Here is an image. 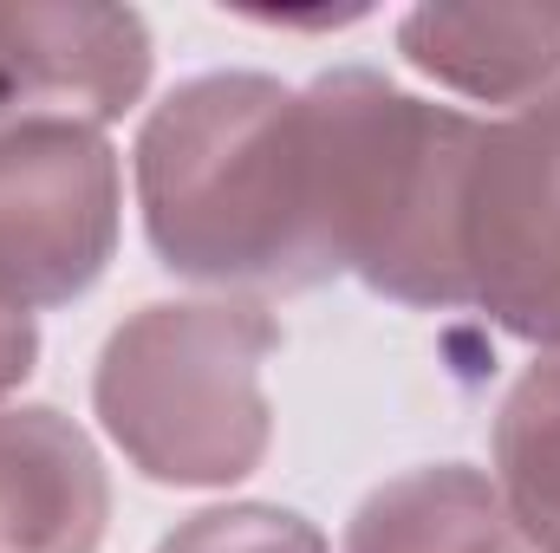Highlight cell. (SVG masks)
Masks as SVG:
<instances>
[{
	"label": "cell",
	"mask_w": 560,
	"mask_h": 553,
	"mask_svg": "<svg viewBox=\"0 0 560 553\" xmlns=\"http://www.w3.org/2000/svg\"><path fill=\"white\" fill-rule=\"evenodd\" d=\"M346 553H522L502 489L469 462L392 475L346 521Z\"/></svg>",
	"instance_id": "obj_9"
},
{
	"label": "cell",
	"mask_w": 560,
	"mask_h": 553,
	"mask_svg": "<svg viewBox=\"0 0 560 553\" xmlns=\"http://www.w3.org/2000/svg\"><path fill=\"white\" fill-rule=\"evenodd\" d=\"M33 365H39V326H33V313H7L0 306V404L33 378Z\"/></svg>",
	"instance_id": "obj_12"
},
{
	"label": "cell",
	"mask_w": 560,
	"mask_h": 553,
	"mask_svg": "<svg viewBox=\"0 0 560 553\" xmlns=\"http://www.w3.org/2000/svg\"><path fill=\"white\" fill-rule=\"evenodd\" d=\"M150 255L176 280L300 293L332 280L313 215L300 92L268 72H202L150 105L131 150Z\"/></svg>",
	"instance_id": "obj_1"
},
{
	"label": "cell",
	"mask_w": 560,
	"mask_h": 553,
	"mask_svg": "<svg viewBox=\"0 0 560 553\" xmlns=\"http://www.w3.org/2000/svg\"><path fill=\"white\" fill-rule=\"evenodd\" d=\"M156 553H326V534L275 502H229L176 521L156 541Z\"/></svg>",
	"instance_id": "obj_11"
},
{
	"label": "cell",
	"mask_w": 560,
	"mask_h": 553,
	"mask_svg": "<svg viewBox=\"0 0 560 553\" xmlns=\"http://www.w3.org/2000/svg\"><path fill=\"white\" fill-rule=\"evenodd\" d=\"M112 475L92 436L52 404L0 411V553H98Z\"/></svg>",
	"instance_id": "obj_7"
},
{
	"label": "cell",
	"mask_w": 560,
	"mask_h": 553,
	"mask_svg": "<svg viewBox=\"0 0 560 553\" xmlns=\"http://www.w3.org/2000/svg\"><path fill=\"white\" fill-rule=\"evenodd\" d=\"M495 489L515 534L560 553V352H541L495 411Z\"/></svg>",
	"instance_id": "obj_10"
},
{
	"label": "cell",
	"mask_w": 560,
	"mask_h": 553,
	"mask_svg": "<svg viewBox=\"0 0 560 553\" xmlns=\"http://www.w3.org/2000/svg\"><path fill=\"white\" fill-rule=\"evenodd\" d=\"M150 26L105 0H0V131L118 125L150 92Z\"/></svg>",
	"instance_id": "obj_6"
},
{
	"label": "cell",
	"mask_w": 560,
	"mask_h": 553,
	"mask_svg": "<svg viewBox=\"0 0 560 553\" xmlns=\"http://www.w3.org/2000/svg\"><path fill=\"white\" fill-rule=\"evenodd\" d=\"M125 176L92 125L0 131V306L46 313L85 299L118 255Z\"/></svg>",
	"instance_id": "obj_4"
},
{
	"label": "cell",
	"mask_w": 560,
	"mask_h": 553,
	"mask_svg": "<svg viewBox=\"0 0 560 553\" xmlns=\"http://www.w3.org/2000/svg\"><path fill=\"white\" fill-rule=\"evenodd\" d=\"M280 326L261 299H156L98 352L92 411L125 462L163 489H229L261 469L275 411L261 365Z\"/></svg>",
	"instance_id": "obj_3"
},
{
	"label": "cell",
	"mask_w": 560,
	"mask_h": 553,
	"mask_svg": "<svg viewBox=\"0 0 560 553\" xmlns=\"http://www.w3.org/2000/svg\"><path fill=\"white\" fill-rule=\"evenodd\" d=\"M313 150V215L332 274H359L398 306H469L463 196L482 131L385 72L339 66L300 92Z\"/></svg>",
	"instance_id": "obj_2"
},
{
	"label": "cell",
	"mask_w": 560,
	"mask_h": 553,
	"mask_svg": "<svg viewBox=\"0 0 560 553\" xmlns=\"http://www.w3.org/2000/svg\"><path fill=\"white\" fill-rule=\"evenodd\" d=\"M398 52L463 98L528 105L560 85V7H411Z\"/></svg>",
	"instance_id": "obj_8"
},
{
	"label": "cell",
	"mask_w": 560,
	"mask_h": 553,
	"mask_svg": "<svg viewBox=\"0 0 560 553\" xmlns=\"http://www.w3.org/2000/svg\"><path fill=\"white\" fill-rule=\"evenodd\" d=\"M463 274L509 339L560 352V85L489 125L463 196Z\"/></svg>",
	"instance_id": "obj_5"
}]
</instances>
